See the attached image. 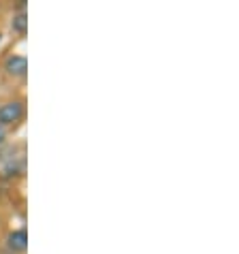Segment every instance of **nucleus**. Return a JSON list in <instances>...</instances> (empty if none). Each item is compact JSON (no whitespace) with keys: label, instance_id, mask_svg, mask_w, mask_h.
<instances>
[{"label":"nucleus","instance_id":"5","mask_svg":"<svg viewBox=\"0 0 239 254\" xmlns=\"http://www.w3.org/2000/svg\"><path fill=\"white\" fill-rule=\"evenodd\" d=\"M6 143H9V130L0 126V150H2V147H6Z\"/></svg>","mask_w":239,"mask_h":254},{"label":"nucleus","instance_id":"2","mask_svg":"<svg viewBox=\"0 0 239 254\" xmlns=\"http://www.w3.org/2000/svg\"><path fill=\"white\" fill-rule=\"evenodd\" d=\"M2 70L11 79H26L28 75V58L24 54H9L2 62Z\"/></svg>","mask_w":239,"mask_h":254},{"label":"nucleus","instance_id":"7","mask_svg":"<svg viewBox=\"0 0 239 254\" xmlns=\"http://www.w3.org/2000/svg\"><path fill=\"white\" fill-rule=\"evenodd\" d=\"M0 222H2V216H0Z\"/></svg>","mask_w":239,"mask_h":254},{"label":"nucleus","instance_id":"4","mask_svg":"<svg viewBox=\"0 0 239 254\" xmlns=\"http://www.w3.org/2000/svg\"><path fill=\"white\" fill-rule=\"evenodd\" d=\"M11 32L13 34H19V37H24L28 32V13H26V6H22L19 11H15L11 15Z\"/></svg>","mask_w":239,"mask_h":254},{"label":"nucleus","instance_id":"3","mask_svg":"<svg viewBox=\"0 0 239 254\" xmlns=\"http://www.w3.org/2000/svg\"><path fill=\"white\" fill-rule=\"evenodd\" d=\"M4 248L9 254H26L28 250V233L26 229H13L4 239Z\"/></svg>","mask_w":239,"mask_h":254},{"label":"nucleus","instance_id":"1","mask_svg":"<svg viewBox=\"0 0 239 254\" xmlns=\"http://www.w3.org/2000/svg\"><path fill=\"white\" fill-rule=\"evenodd\" d=\"M26 116V105L19 98H9V101L0 103V126L2 128H13L24 120Z\"/></svg>","mask_w":239,"mask_h":254},{"label":"nucleus","instance_id":"6","mask_svg":"<svg viewBox=\"0 0 239 254\" xmlns=\"http://www.w3.org/2000/svg\"><path fill=\"white\" fill-rule=\"evenodd\" d=\"M0 45H2V34H0Z\"/></svg>","mask_w":239,"mask_h":254}]
</instances>
